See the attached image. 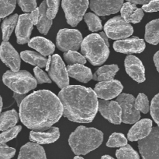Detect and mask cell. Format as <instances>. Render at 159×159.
Listing matches in <instances>:
<instances>
[{
    "label": "cell",
    "mask_w": 159,
    "mask_h": 159,
    "mask_svg": "<svg viewBox=\"0 0 159 159\" xmlns=\"http://www.w3.org/2000/svg\"><path fill=\"white\" fill-rule=\"evenodd\" d=\"M63 115L59 97L50 90H37L25 97L20 105V118L27 128L44 131L57 123Z\"/></svg>",
    "instance_id": "1"
},
{
    "label": "cell",
    "mask_w": 159,
    "mask_h": 159,
    "mask_svg": "<svg viewBox=\"0 0 159 159\" xmlns=\"http://www.w3.org/2000/svg\"><path fill=\"white\" fill-rule=\"evenodd\" d=\"M58 97L63 106V115L75 123H91L98 108V97L89 87L80 85L67 86L61 89Z\"/></svg>",
    "instance_id": "2"
},
{
    "label": "cell",
    "mask_w": 159,
    "mask_h": 159,
    "mask_svg": "<svg viewBox=\"0 0 159 159\" xmlns=\"http://www.w3.org/2000/svg\"><path fill=\"white\" fill-rule=\"evenodd\" d=\"M102 140V131L80 126L70 135L68 143L76 155H85L99 147Z\"/></svg>",
    "instance_id": "3"
},
{
    "label": "cell",
    "mask_w": 159,
    "mask_h": 159,
    "mask_svg": "<svg viewBox=\"0 0 159 159\" xmlns=\"http://www.w3.org/2000/svg\"><path fill=\"white\" fill-rule=\"evenodd\" d=\"M108 46L100 34H92L83 39L81 50L90 63L99 65L108 59L110 55Z\"/></svg>",
    "instance_id": "4"
},
{
    "label": "cell",
    "mask_w": 159,
    "mask_h": 159,
    "mask_svg": "<svg viewBox=\"0 0 159 159\" xmlns=\"http://www.w3.org/2000/svg\"><path fill=\"white\" fill-rule=\"evenodd\" d=\"M5 85L14 93L25 94L37 87L35 78L26 70L22 71H7L2 76Z\"/></svg>",
    "instance_id": "5"
},
{
    "label": "cell",
    "mask_w": 159,
    "mask_h": 159,
    "mask_svg": "<svg viewBox=\"0 0 159 159\" xmlns=\"http://www.w3.org/2000/svg\"><path fill=\"white\" fill-rule=\"evenodd\" d=\"M89 6V0H62L67 23L76 26L82 20Z\"/></svg>",
    "instance_id": "6"
},
{
    "label": "cell",
    "mask_w": 159,
    "mask_h": 159,
    "mask_svg": "<svg viewBox=\"0 0 159 159\" xmlns=\"http://www.w3.org/2000/svg\"><path fill=\"white\" fill-rule=\"evenodd\" d=\"M104 30L107 37L111 39L127 38L134 32L133 26L122 17H115L108 20Z\"/></svg>",
    "instance_id": "7"
},
{
    "label": "cell",
    "mask_w": 159,
    "mask_h": 159,
    "mask_svg": "<svg viewBox=\"0 0 159 159\" xmlns=\"http://www.w3.org/2000/svg\"><path fill=\"white\" fill-rule=\"evenodd\" d=\"M82 35L78 30L61 29L58 31L56 40L57 48L63 51H76L82 42Z\"/></svg>",
    "instance_id": "8"
},
{
    "label": "cell",
    "mask_w": 159,
    "mask_h": 159,
    "mask_svg": "<svg viewBox=\"0 0 159 159\" xmlns=\"http://www.w3.org/2000/svg\"><path fill=\"white\" fill-rule=\"evenodd\" d=\"M138 147L142 159H159V127L152 128L148 137L140 140Z\"/></svg>",
    "instance_id": "9"
},
{
    "label": "cell",
    "mask_w": 159,
    "mask_h": 159,
    "mask_svg": "<svg viewBox=\"0 0 159 159\" xmlns=\"http://www.w3.org/2000/svg\"><path fill=\"white\" fill-rule=\"evenodd\" d=\"M116 101L122 109V122L133 124L139 121L141 114L135 108V98L132 94L123 93L117 97Z\"/></svg>",
    "instance_id": "10"
},
{
    "label": "cell",
    "mask_w": 159,
    "mask_h": 159,
    "mask_svg": "<svg viewBox=\"0 0 159 159\" xmlns=\"http://www.w3.org/2000/svg\"><path fill=\"white\" fill-rule=\"evenodd\" d=\"M49 75L51 79L57 84L60 88L63 89L69 84L68 69L65 66L63 60L58 55H54L51 57V65H50Z\"/></svg>",
    "instance_id": "11"
},
{
    "label": "cell",
    "mask_w": 159,
    "mask_h": 159,
    "mask_svg": "<svg viewBox=\"0 0 159 159\" xmlns=\"http://www.w3.org/2000/svg\"><path fill=\"white\" fill-rule=\"evenodd\" d=\"M98 108L101 115L113 124L122 123V109L117 101L110 100H99Z\"/></svg>",
    "instance_id": "12"
},
{
    "label": "cell",
    "mask_w": 159,
    "mask_h": 159,
    "mask_svg": "<svg viewBox=\"0 0 159 159\" xmlns=\"http://www.w3.org/2000/svg\"><path fill=\"white\" fill-rule=\"evenodd\" d=\"M122 84L119 80L100 81L95 87V90L97 97L103 100H110L118 97L122 92Z\"/></svg>",
    "instance_id": "13"
},
{
    "label": "cell",
    "mask_w": 159,
    "mask_h": 159,
    "mask_svg": "<svg viewBox=\"0 0 159 159\" xmlns=\"http://www.w3.org/2000/svg\"><path fill=\"white\" fill-rule=\"evenodd\" d=\"M124 0H90V8L99 16H108L119 12Z\"/></svg>",
    "instance_id": "14"
},
{
    "label": "cell",
    "mask_w": 159,
    "mask_h": 159,
    "mask_svg": "<svg viewBox=\"0 0 159 159\" xmlns=\"http://www.w3.org/2000/svg\"><path fill=\"white\" fill-rule=\"evenodd\" d=\"M0 59L12 71H19L20 67V55L9 42L4 41L2 43L0 46Z\"/></svg>",
    "instance_id": "15"
},
{
    "label": "cell",
    "mask_w": 159,
    "mask_h": 159,
    "mask_svg": "<svg viewBox=\"0 0 159 159\" xmlns=\"http://www.w3.org/2000/svg\"><path fill=\"white\" fill-rule=\"evenodd\" d=\"M113 48L117 52L124 54L141 53L145 48V42L139 37H132L117 41L113 44Z\"/></svg>",
    "instance_id": "16"
},
{
    "label": "cell",
    "mask_w": 159,
    "mask_h": 159,
    "mask_svg": "<svg viewBox=\"0 0 159 159\" xmlns=\"http://www.w3.org/2000/svg\"><path fill=\"white\" fill-rule=\"evenodd\" d=\"M125 70L127 74L138 83H142L145 80V70L142 62L134 55H128L126 57Z\"/></svg>",
    "instance_id": "17"
},
{
    "label": "cell",
    "mask_w": 159,
    "mask_h": 159,
    "mask_svg": "<svg viewBox=\"0 0 159 159\" xmlns=\"http://www.w3.org/2000/svg\"><path fill=\"white\" fill-rule=\"evenodd\" d=\"M33 26L34 23L31 20L30 14H22L19 17L16 27L17 43L23 45L29 42Z\"/></svg>",
    "instance_id": "18"
},
{
    "label": "cell",
    "mask_w": 159,
    "mask_h": 159,
    "mask_svg": "<svg viewBox=\"0 0 159 159\" xmlns=\"http://www.w3.org/2000/svg\"><path fill=\"white\" fill-rule=\"evenodd\" d=\"M152 129V121L149 118H144L138 121L129 130L127 138L130 141L142 140L149 135Z\"/></svg>",
    "instance_id": "19"
},
{
    "label": "cell",
    "mask_w": 159,
    "mask_h": 159,
    "mask_svg": "<svg viewBox=\"0 0 159 159\" xmlns=\"http://www.w3.org/2000/svg\"><path fill=\"white\" fill-rule=\"evenodd\" d=\"M60 137V131L57 127H52L46 131H31L30 139L39 144H47L57 141Z\"/></svg>",
    "instance_id": "20"
},
{
    "label": "cell",
    "mask_w": 159,
    "mask_h": 159,
    "mask_svg": "<svg viewBox=\"0 0 159 159\" xmlns=\"http://www.w3.org/2000/svg\"><path fill=\"white\" fill-rule=\"evenodd\" d=\"M17 159H47L43 147L37 143H27L21 147Z\"/></svg>",
    "instance_id": "21"
},
{
    "label": "cell",
    "mask_w": 159,
    "mask_h": 159,
    "mask_svg": "<svg viewBox=\"0 0 159 159\" xmlns=\"http://www.w3.org/2000/svg\"><path fill=\"white\" fill-rule=\"evenodd\" d=\"M121 17L128 23H138L144 17V11L131 2L124 3L120 9Z\"/></svg>",
    "instance_id": "22"
},
{
    "label": "cell",
    "mask_w": 159,
    "mask_h": 159,
    "mask_svg": "<svg viewBox=\"0 0 159 159\" xmlns=\"http://www.w3.org/2000/svg\"><path fill=\"white\" fill-rule=\"evenodd\" d=\"M68 75L82 83H88L93 78L91 70L82 64H72L68 65Z\"/></svg>",
    "instance_id": "23"
},
{
    "label": "cell",
    "mask_w": 159,
    "mask_h": 159,
    "mask_svg": "<svg viewBox=\"0 0 159 159\" xmlns=\"http://www.w3.org/2000/svg\"><path fill=\"white\" fill-rule=\"evenodd\" d=\"M28 45L30 48L37 50L42 55H50L55 49V45L51 41L42 37H36L31 39L28 42Z\"/></svg>",
    "instance_id": "24"
},
{
    "label": "cell",
    "mask_w": 159,
    "mask_h": 159,
    "mask_svg": "<svg viewBox=\"0 0 159 159\" xmlns=\"http://www.w3.org/2000/svg\"><path fill=\"white\" fill-rule=\"evenodd\" d=\"M118 70L119 67L116 65H105L96 70L93 79L97 81L111 80H113Z\"/></svg>",
    "instance_id": "25"
},
{
    "label": "cell",
    "mask_w": 159,
    "mask_h": 159,
    "mask_svg": "<svg viewBox=\"0 0 159 159\" xmlns=\"http://www.w3.org/2000/svg\"><path fill=\"white\" fill-rule=\"evenodd\" d=\"M20 56H21V59L24 62L31 64L33 65L40 67V68L41 67H46L47 63H48V59L44 56L42 55L41 54H38V53L35 52V51H22Z\"/></svg>",
    "instance_id": "26"
},
{
    "label": "cell",
    "mask_w": 159,
    "mask_h": 159,
    "mask_svg": "<svg viewBox=\"0 0 159 159\" xmlns=\"http://www.w3.org/2000/svg\"><path fill=\"white\" fill-rule=\"evenodd\" d=\"M47 9H48L47 2L46 1H43L39 7L40 18H39V21L37 24L38 31L43 34H48L51 25H52V20H51L47 15Z\"/></svg>",
    "instance_id": "27"
},
{
    "label": "cell",
    "mask_w": 159,
    "mask_h": 159,
    "mask_svg": "<svg viewBox=\"0 0 159 159\" xmlns=\"http://www.w3.org/2000/svg\"><path fill=\"white\" fill-rule=\"evenodd\" d=\"M18 118V114L14 109L2 113L0 115V130L5 131L14 127Z\"/></svg>",
    "instance_id": "28"
},
{
    "label": "cell",
    "mask_w": 159,
    "mask_h": 159,
    "mask_svg": "<svg viewBox=\"0 0 159 159\" xmlns=\"http://www.w3.org/2000/svg\"><path fill=\"white\" fill-rule=\"evenodd\" d=\"M145 40L154 45L159 43V19L152 20L146 25Z\"/></svg>",
    "instance_id": "29"
},
{
    "label": "cell",
    "mask_w": 159,
    "mask_h": 159,
    "mask_svg": "<svg viewBox=\"0 0 159 159\" xmlns=\"http://www.w3.org/2000/svg\"><path fill=\"white\" fill-rule=\"evenodd\" d=\"M18 19V15L14 14L3 20L2 24V39L4 41H7L9 39L14 28L16 26Z\"/></svg>",
    "instance_id": "30"
},
{
    "label": "cell",
    "mask_w": 159,
    "mask_h": 159,
    "mask_svg": "<svg viewBox=\"0 0 159 159\" xmlns=\"http://www.w3.org/2000/svg\"><path fill=\"white\" fill-rule=\"evenodd\" d=\"M84 20L88 25V27L92 32H96L102 30V22L97 15L92 12H89L84 16Z\"/></svg>",
    "instance_id": "31"
},
{
    "label": "cell",
    "mask_w": 159,
    "mask_h": 159,
    "mask_svg": "<svg viewBox=\"0 0 159 159\" xmlns=\"http://www.w3.org/2000/svg\"><path fill=\"white\" fill-rule=\"evenodd\" d=\"M116 156L118 159H139L138 152L127 144L120 148L116 152Z\"/></svg>",
    "instance_id": "32"
},
{
    "label": "cell",
    "mask_w": 159,
    "mask_h": 159,
    "mask_svg": "<svg viewBox=\"0 0 159 159\" xmlns=\"http://www.w3.org/2000/svg\"><path fill=\"white\" fill-rule=\"evenodd\" d=\"M127 144L125 136L119 132H113L109 138L107 146L109 147H122Z\"/></svg>",
    "instance_id": "33"
},
{
    "label": "cell",
    "mask_w": 159,
    "mask_h": 159,
    "mask_svg": "<svg viewBox=\"0 0 159 159\" xmlns=\"http://www.w3.org/2000/svg\"><path fill=\"white\" fill-rule=\"evenodd\" d=\"M65 61L70 65L72 64H84L86 62V58L76 51H68L64 54Z\"/></svg>",
    "instance_id": "34"
},
{
    "label": "cell",
    "mask_w": 159,
    "mask_h": 159,
    "mask_svg": "<svg viewBox=\"0 0 159 159\" xmlns=\"http://www.w3.org/2000/svg\"><path fill=\"white\" fill-rule=\"evenodd\" d=\"M16 0H0V19L7 17L13 12Z\"/></svg>",
    "instance_id": "35"
},
{
    "label": "cell",
    "mask_w": 159,
    "mask_h": 159,
    "mask_svg": "<svg viewBox=\"0 0 159 159\" xmlns=\"http://www.w3.org/2000/svg\"><path fill=\"white\" fill-rule=\"evenodd\" d=\"M21 129V126H16L2 132L0 134V145H6L8 141L15 138Z\"/></svg>",
    "instance_id": "36"
},
{
    "label": "cell",
    "mask_w": 159,
    "mask_h": 159,
    "mask_svg": "<svg viewBox=\"0 0 159 159\" xmlns=\"http://www.w3.org/2000/svg\"><path fill=\"white\" fill-rule=\"evenodd\" d=\"M135 108L140 112L146 114L150 110V104L148 97L144 94L140 93L138 98L135 99Z\"/></svg>",
    "instance_id": "37"
},
{
    "label": "cell",
    "mask_w": 159,
    "mask_h": 159,
    "mask_svg": "<svg viewBox=\"0 0 159 159\" xmlns=\"http://www.w3.org/2000/svg\"><path fill=\"white\" fill-rule=\"evenodd\" d=\"M47 15L51 20H53L57 15L58 11L60 0H47Z\"/></svg>",
    "instance_id": "38"
},
{
    "label": "cell",
    "mask_w": 159,
    "mask_h": 159,
    "mask_svg": "<svg viewBox=\"0 0 159 159\" xmlns=\"http://www.w3.org/2000/svg\"><path fill=\"white\" fill-rule=\"evenodd\" d=\"M150 108L151 115L159 127V93L152 99Z\"/></svg>",
    "instance_id": "39"
},
{
    "label": "cell",
    "mask_w": 159,
    "mask_h": 159,
    "mask_svg": "<svg viewBox=\"0 0 159 159\" xmlns=\"http://www.w3.org/2000/svg\"><path fill=\"white\" fill-rule=\"evenodd\" d=\"M18 4L24 12H32L37 9L36 0H18Z\"/></svg>",
    "instance_id": "40"
},
{
    "label": "cell",
    "mask_w": 159,
    "mask_h": 159,
    "mask_svg": "<svg viewBox=\"0 0 159 159\" xmlns=\"http://www.w3.org/2000/svg\"><path fill=\"white\" fill-rule=\"evenodd\" d=\"M34 74H35L36 79H37V83L39 84H43V83H48L51 84V80L50 79L49 76L40 69V67L36 66L34 69Z\"/></svg>",
    "instance_id": "41"
},
{
    "label": "cell",
    "mask_w": 159,
    "mask_h": 159,
    "mask_svg": "<svg viewBox=\"0 0 159 159\" xmlns=\"http://www.w3.org/2000/svg\"><path fill=\"white\" fill-rule=\"evenodd\" d=\"M16 154V150L6 145L0 146V159H11Z\"/></svg>",
    "instance_id": "42"
},
{
    "label": "cell",
    "mask_w": 159,
    "mask_h": 159,
    "mask_svg": "<svg viewBox=\"0 0 159 159\" xmlns=\"http://www.w3.org/2000/svg\"><path fill=\"white\" fill-rule=\"evenodd\" d=\"M142 9L148 12H158L159 11V0H152L148 4L144 5Z\"/></svg>",
    "instance_id": "43"
},
{
    "label": "cell",
    "mask_w": 159,
    "mask_h": 159,
    "mask_svg": "<svg viewBox=\"0 0 159 159\" xmlns=\"http://www.w3.org/2000/svg\"><path fill=\"white\" fill-rule=\"evenodd\" d=\"M30 17L34 25H37L39 21V18H40V9H39V8H37L34 11H32L30 14Z\"/></svg>",
    "instance_id": "44"
},
{
    "label": "cell",
    "mask_w": 159,
    "mask_h": 159,
    "mask_svg": "<svg viewBox=\"0 0 159 159\" xmlns=\"http://www.w3.org/2000/svg\"><path fill=\"white\" fill-rule=\"evenodd\" d=\"M13 98H15V100L16 101V103H17V104H18V106H20V104H21L22 101H23V100L25 98V95L20 94L14 93Z\"/></svg>",
    "instance_id": "45"
},
{
    "label": "cell",
    "mask_w": 159,
    "mask_h": 159,
    "mask_svg": "<svg viewBox=\"0 0 159 159\" xmlns=\"http://www.w3.org/2000/svg\"><path fill=\"white\" fill-rule=\"evenodd\" d=\"M129 2L134 3V4H141V5H146L148 2H150L152 0H127Z\"/></svg>",
    "instance_id": "46"
},
{
    "label": "cell",
    "mask_w": 159,
    "mask_h": 159,
    "mask_svg": "<svg viewBox=\"0 0 159 159\" xmlns=\"http://www.w3.org/2000/svg\"><path fill=\"white\" fill-rule=\"evenodd\" d=\"M154 62H155L157 70L159 72V51L155 53V55H154Z\"/></svg>",
    "instance_id": "47"
},
{
    "label": "cell",
    "mask_w": 159,
    "mask_h": 159,
    "mask_svg": "<svg viewBox=\"0 0 159 159\" xmlns=\"http://www.w3.org/2000/svg\"><path fill=\"white\" fill-rule=\"evenodd\" d=\"M100 35L102 36V37L103 38V40L105 41L106 43L107 44V45H109V41H108V37H107V35L106 34L105 32H101L100 33Z\"/></svg>",
    "instance_id": "48"
},
{
    "label": "cell",
    "mask_w": 159,
    "mask_h": 159,
    "mask_svg": "<svg viewBox=\"0 0 159 159\" xmlns=\"http://www.w3.org/2000/svg\"><path fill=\"white\" fill-rule=\"evenodd\" d=\"M51 57H49L48 59V63H47V65H46V70L47 71H48L49 70V68H50V65H51Z\"/></svg>",
    "instance_id": "49"
},
{
    "label": "cell",
    "mask_w": 159,
    "mask_h": 159,
    "mask_svg": "<svg viewBox=\"0 0 159 159\" xmlns=\"http://www.w3.org/2000/svg\"><path fill=\"white\" fill-rule=\"evenodd\" d=\"M101 159H115V158H113V157H112L110 155H103L102 157H101Z\"/></svg>",
    "instance_id": "50"
},
{
    "label": "cell",
    "mask_w": 159,
    "mask_h": 159,
    "mask_svg": "<svg viewBox=\"0 0 159 159\" xmlns=\"http://www.w3.org/2000/svg\"><path fill=\"white\" fill-rule=\"evenodd\" d=\"M2 108V100L1 96H0V113H1Z\"/></svg>",
    "instance_id": "51"
},
{
    "label": "cell",
    "mask_w": 159,
    "mask_h": 159,
    "mask_svg": "<svg viewBox=\"0 0 159 159\" xmlns=\"http://www.w3.org/2000/svg\"><path fill=\"white\" fill-rule=\"evenodd\" d=\"M74 159H84V158L82 157H79V156H75V157H74Z\"/></svg>",
    "instance_id": "52"
},
{
    "label": "cell",
    "mask_w": 159,
    "mask_h": 159,
    "mask_svg": "<svg viewBox=\"0 0 159 159\" xmlns=\"http://www.w3.org/2000/svg\"><path fill=\"white\" fill-rule=\"evenodd\" d=\"M0 20H1V19H0Z\"/></svg>",
    "instance_id": "53"
}]
</instances>
